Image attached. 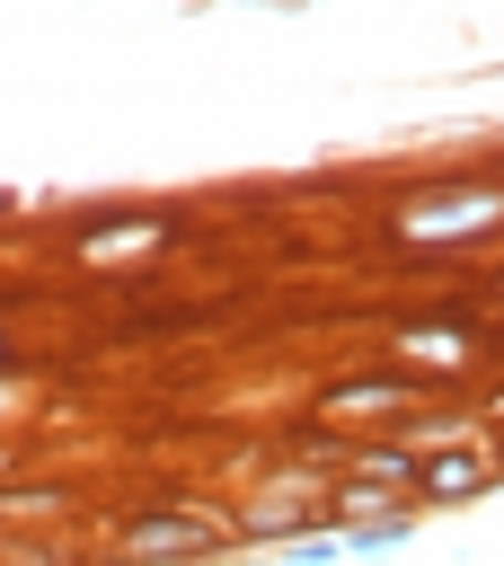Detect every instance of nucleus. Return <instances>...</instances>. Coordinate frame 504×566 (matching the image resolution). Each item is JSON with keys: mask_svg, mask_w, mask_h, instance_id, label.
Returning <instances> with one entry per match:
<instances>
[{"mask_svg": "<svg viewBox=\"0 0 504 566\" xmlns=\"http://www.w3.org/2000/svg\"><path fill=\"white\" fill-rule=\"evenodd\" d=\"M495 469H504V442H495Z\"/></svg>", "mask_w": 504, "mask_h": 566, "instance_id": "2", "label": "nucleus"}, {"mask_svg": "<svg viewBox=\"0 0 504 566\" xmlns=\"http://www.w3.org/2000/svg\"><path fill=\"white\" fill-rule=\"evenodd\" d=\"M477 486H486V451H433V460H416V495H433V504H460Z\"/></svg>", "mask_w": 504, "mask_h": 566, "instance_id": "1", "label": "nucleus"}]
</instances>
